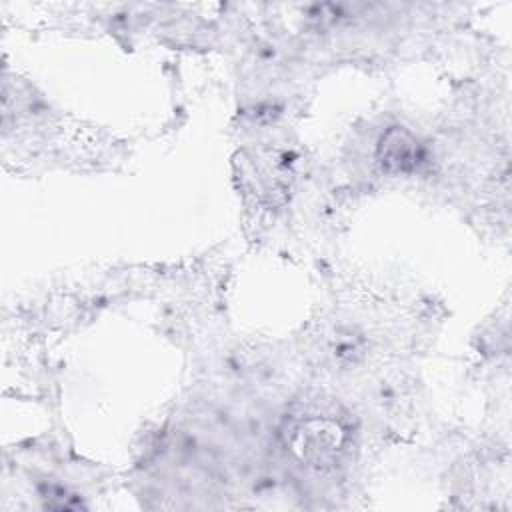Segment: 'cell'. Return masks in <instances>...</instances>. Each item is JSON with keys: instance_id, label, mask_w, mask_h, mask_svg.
<instances>
[{"instance_id": "obj_1", "label": "cell", "mask_w": 512, "mask_h": 512, "mask_svg": "<svg viewBox=\"0 0 512 512\" xmlns=\"http://www.w3.org/2000/svg\"><path fill=\"white\" fill-rule=\"evenodd\" d=\"M290 432H292V438H290L292 450L302 460L314 466L328 464L336 456L344 440V432L340 430V426L326 418L300 420Z\"/></svg>"}, {"instance_id": "obj_2", "label": "cell", "mask_w": 512, "mask_h": 512, "mask_svg": "<svg viewBox=\"0 0 512 512\" xmlns=\"http://www.w3.org/2000/svg\"><path fill=\"white\" fill-rule=\"evenodd\" d=\"M376 160L388 174H414L426 162V150L408 128L390 126L378 140Z\"/></svg>"}]
</instances>
